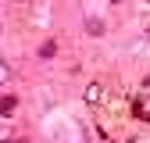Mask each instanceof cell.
Listing matches in <instances>:
<instances>
[{"label": "cell", "instance_id": "8992f818", "mask_svg": "<svg viewBox=\"0 0 150 143\" xmlns=\"http://www.w3.org/2000/svg\"><path fill=\"white\" fill-rule=\"evenodd\" d=\"M111 4H118V0H111Z\"/></svg>", "mask_w": 150, "mask_h": 143}, {"label": "cell", "instance_id": "277c9868", "mask_svg": "<svg viewBox=\"0 0 150 143\" xmlns=\"http://www.w3.org/2000/svg\"><path fill=\"white\" fill-rule=\"evenodd\" d=\"M54 54H57V43H50V40H47V43L40 47V57H54Z\"/></svg>", "mask_w": 150, "mask_h": 143}, {"label": "cell", "instance_id": "7a4b0ae2", "mask_svg": "<svg viewBox=\"0 0 150 143\" xmlns=\"http://www.w3.org/2000/svg\"><path fill=\"white\" fill-rule=\"evenodd\" d=\"M86 32L89 36H104V22L100 18H86Z\"/></svg>", "mask_w": 150, "mask_h": 143}, {"label": "cell", "instance_id": "3957f363", "mask_svg": "<svg viewBox=\"0 0 150 143\" xmlns=\"http://www.w3.org/2000/svg\"><path fill=\"white\" fill-rule=\"evenodd\" d=\"M100 93H104V89H100L97 82H93V86L86 89V100H89V104H100Z\"/></svg>", "mask_w": 150, "mask_h": 143}, {"label": "cell", "instance_id": "5b68a950", "mask_svg": "<svg viewBox=\"0 0 150 143\" xmlns=\"http://www.w3.org/2000/svg\"><path fill=\"white\" fill-rule=\"evenodd\" d=\"M7 79H11V68H7L4 61H0V82H7Z\"/></svg>", "mask_w": 150, "mask_h": 143}, {"label": "cell", "instance_id": "6da1fadb", "mask_svg": "<svg viewBox=\"0 0 150 143\" xmlns=\"http://www.w3.org/2000/svg\"><path fill=\"white\" fill-rule=\"evenodd\" d=\"M14 111H18V97H14V93H7V97H0V115L7 118V115H14Z\"/></svg>", "mask_w": 150, "mask_h": 143}]
</instances>
